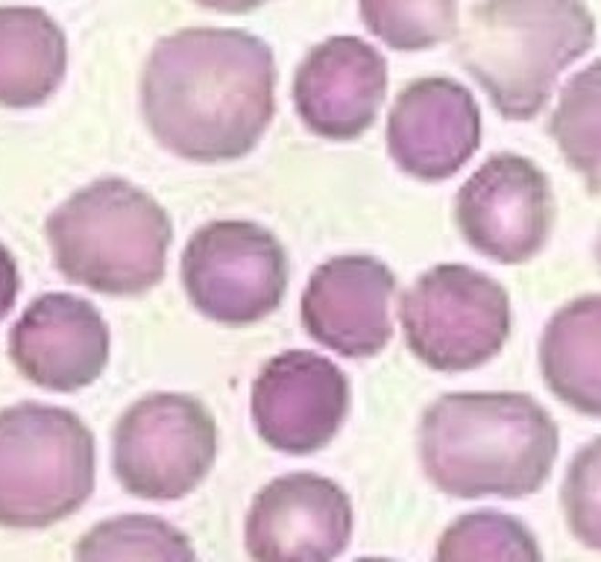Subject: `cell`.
Masks as SVG:
<instances>
[{
    "label": "cell",
    "instance_id": "6da1fadb",
    "mask_svg": "<svg viewBox=\"0 0 601 562\" xmlns=\"http://www.w3.org/2000/svg\"><path fill=\"white\" fill-rule=\"evenodd\" d=\"M142 115L150 135L179 159H244L276 115L273 50L253 33L223 26L167 36L147 56Z\"/></svg>",
    "mask_w": 601,
    "mask_h": 562
},
{
    "label": "cell",
    "instance_id": "7a4b0ae2",
    "mask_svg": "<svg viewBox=\"0 0 601 562\" xmlns=\"http://www.w3.org/2000/svg\"><path fill=\"white\" fill-rule=\"evenodd\" d=\"M554 419L525 392H449L419 422V463L452 498H525L549 481Z\"/></svg>",
    "mask_w": 601,
    "mask_h": 562
},
{
    "label": "cell",
    "instance_id": "3957f363",
    "mask_svg": "<svg viewBox=\"0 0 601 562\" xmlns=\"http://www.w3.org/2000/svg\"><path fill=\"white\" fill-rule=\"evenodd\" d=\"M593 38L596 21L581 0H481L455 53L501 118L531 120Z\"/></svg>",
    "mask_w": 601,
    "mask_h": 562
},
{
    "label": "cell",
    "instance_id": "277c9868",
    "mask_svg": "<svg viewBox=\"0 0 601 562\" xmlns=\"http://www.w3.org/2000/svg\"><path fill=\"white\" fill-rule=\"evenodd\" d=\"M53 264L68 281L103 297H142L164 278L174 226L130 179L103 176L79 188L45 223Z\"/></svg>",
    "mask_w": 601,
    "mask_h": 562
},
{
    "label": "cell",
    "instance_id": "5b68a950",
    "mask_svg": "<svg viewBox=\"0 0 601 562\" xmlns=\"http://www.w3.org/2000/svg\"><path fill=\"white\" fill-rule=\"evenodd\" d=\"M94 433L74 411L21 401L0 411V527L41 530L94 492Z\"/></svg>",
    "mask_w": 601,
    "mask_h": 562
},
{
    "label": "cell",
    "instance_id": "8992f818",
    "mask_svg": "<svg viewBox=\"0 0 601 562\" xmlns=\"http://www.w3.org/2000/svg\"><path fill=\"white\" fill-rule=\"evenodd\" d=\"M405 343L435 372H469L505 349L513 311L508 290L467 264H438L405 290Z\"/></svg>",
    "mask_w": 601,
    "mask_h": 562
},
{
    "label": "cell",
    "instance_id": "52a82bcc",
    "mask_svg": "<svg viewBox=\"0 0 601 562\" xmlns=\"http://www.w3.org/2000/svg\"><path fill=\"white\" fill-rule=\"evenodd\" d=\"M217 457L212 411L183 392H150L121 413L111 431L118 484L144 501H179L197 489Z\"/></svg>",
    "mask_w": 601,
    "mask_h": 562
},
{
    "label": "cell",
    "instance_id": "ba28073f",
    "mask_svg": "<svg viewBox=\"0 0 601 562\" xmlns=\"http://www.w3.org/2000/svg\"><path fill=\"white\" fill-rule=\"evenodd\" d=\"M179 278L194 311L229 328L268 319L288 290V252L253 220H212L188 237Z\"/></svg>",
    "mask_w": 601,
    "mask_h": 562
},
{
    "label": "cell",
    "instance_id": "9c48e42d",
    "mask_svg": "<svg viewBox=\"0 0 601 562\" xmlns=\"http://www.w3.org/2000/svg\"><path fill=\"white\" fill-rule=\"evenodd\" d=\"M549 176L516 152H496L455 193L460 237L496 264H525L546 249L554 229Z\"/></svg>",
    "mask_w": 601,
    "mask_h": 562
},
{
    "label": "cell",
    "instance_id": "30bf717a",
    "mask_svg": "<svg viewBox=\"0 0 601 562\" xmlns=\"http://www.w3.org/2000/svg\"><path fill=\"white\" fill-rule=\"evenodd\" d=\"M249 416L276 452L314 454L338 437L349 416V378L317 351H282L256 375Z\"/></svg>",
    "mask_w": 601,
    "mask_h": 562
},
{
    "label": "cell",
    "instance_id": "8fae6325",
    "mask_svg": "<svg viewBox=\"0 0 601 562\" xmlns=\"http://www.w3.org/2000/svg\"><path fill=\"white\" fill-rule=\"evenodd\" d=\"M353 536V501L314 472L270 481L249 504L244 545L253 562H334Z\"/></svg>",
    "mask_w": 601,
    "mask_h": 562
},
{
    "label": "cell",
    "instance_id": "7c38bea8",
    "mask_svg": "<svg viewBox=\"0 0 601 562\" xmlns=\"http://www.w3.org/2000/svg\"><path fill=\"white\" fill-rule=\"evenodd\" d=\"M396 276L373 255H334L311 273L300 317L314 343L341 358H375L394 337Z\"/></svg>",
    "mask_w": 601,
    "mask_h": 562
},
{
    "label": "cell",
    "instance_id": "4fadbf2b",
    "mask_svg": "<svg viewBox=\"0 0 601 562\" xmlns=\"http://www.w3.org/2000/svg\"><path fill=\"white\" fill-rule=\"evenodd\" d=\"M385 140L402 173L446 182L481 147V109L458 79L423 77L399 91Z\"/></svg>",
    "mask_w": 601,
    "mask_h": 562
},
{
    "label": "cell",
    "instance_id": "5bb4252c",
    "mask_svg": "<svg viewBox=\"0 0 601 562\" xmlns=\"http://www.w3.org/2000/svg\"><path fill=\"white\" fill-rule=\"evenodd\" d=\"M111 334L97 307L74 293H45L9 331V358L30 384L77 392L103 375Z\"/></svg>",
    "mask_w": 601,
    "mask_h": 562
},
{
    "label": "cell",
    "instance_id": "9a60e30c",
    "mask_svg": "<svg viewBox=\"0 0 601 562\" xmlns=\"http://www.w3.org/2000/svg\"><path fill=\"white\" fill-rule=\"evenodd\" d=\"M387 62L370 41L332 36L309 50L293 77V109L323 140H355L379 118Z\"/></svg>",
    "mask_w": 601,
    "mask_h": 562
},
{
    "label": "cell",
    "instance_id": "2e32d148",
    "mask_svg": "<svg viewBox=\"0 0 601 562\" xmlns=\"http://www.w3.org/2000/svg\"><path fill=\"white\" fill-rule=\"evenodd\" d=\"M537 360L554 399L601 419V293L557 307L543 328Z\"/></svg>",
    "mask_w": 601,
    "mask_h": 562
},
{
    "label": "cell",
    "instance_id": "e0dca14e",
    "mask_svg": "<svg viewBox=\"0 0 601 562\" xmlns=\"http://www.w3.org/2000/svg\"><path fill=\"white\" fill-rule=\"evenodd\" d=\"M68 41L45 9L0 6V106L36 109L59 91Z\"/></svg>",
    "mask_w": 601,
    "mask_h": 562
},
{
    "label": "cell",
    "instance_id": "ac0fdd59",
    "mask_svg": "<svg viewBox=\"0 0 601 562\" xmlns=\"http://www.w3.org/2000/svg\"><path fill=\"white\" fill-rule=\"evenodd\" d=\"M549 135L590 191H601V59L564 86L549 118Z\"/></svg>",
    "mask_w": 601,
    "mask_h": 562
},
{
    "label": "cell",
    "instance_id": "d6986e66",
    "mask_svg": "<svg viewBox=\"0 0 601 562\" xmlns=\"http://www.w3.org/2000/svg\"><path fill=\"white\" fill-rule=\"evenodd\" d=\"M74 562H197L194 545L159 515H115L77 542Z\"/></svg>",
    "mask_w": 601,
    "mask_h": 562
},
{
    "label": "cell",
    "instance_id": "ffe728a7",
    "mask_svg": "<svg viewBox=\"0 0 601 562\" xmlns=\"http://www.w3.org/2000/svg\"><path fill=\"white\" fill-rule=\"evenodd\" d=\"M435 562H543V551L520 518L499 510L458 515L443 530Z\"/></svg>",
    "mask_w": 601,
    "mask_h": 562
},
{
    "label": "cell",
    "instance_id": "44dd1931",
    "mask_svg": "<svg viewBox=\"0 0 601 562\" xmlns=\"http://www.w3.org/2000/svg\"><path fill=\"white\" fill-rule=\"evenodd\" d=\"M367 30L387 47L428 50L458 30V0H358Z\"/></svg>",
    "mask_w": 601,
    "mask_h": 562
},
{
    "label": "cell",
    "instance_id": "7402d4cb",
    "mask_svg": "<svg viewBox=\"0 0 601 562\" xmlns=\"http://www.w3.org/2000/svg\"><path fill=\"white\" fill-rule=\"evenodd\" d=\"M561 504L572 536L593 551H601V437L586 442L572 457Z\"/></svg>",
    "mask_w": 601,
    "mask_h": 562
},
{
    "label": "cell",
    "instance_id": "603a6c76",
    "mask_svg": "<svg viewBox=\"0 0 601 562\" xmlns=\"http://www.w3.org/2000/svg\"><path fill=\"white\" fill-rule=\"evenodd\" d=\"M18 290H21L18 264L12 258V252L0 244V322H4L12 307H16Z\"/></svg>",
    "mask_w": 601,
    "mask_h": 562
},
{
    "label": "cell",
    "instance_id": "cb8c5ba5",
    "mask_svg": "<svg viewBox=\"0 0 601 562\" xmlns=\"http://www.w3.org/2000/svg\"><path fill=\"white\" fill-rule=\"evenodd\" d=\"M206 9H215V12H229V16H241V12H253L258 6H264L268 0H194Z\"/></svg>",
    "mask_w": 601,
    "mask_h": 562
},
{
    "label": "cell",
    "instance_id": "d4e9b609",
    "mask_svg": "<svg viewBox=\"0 0 601 562\" xmlns=\"http://www.w3.org/2000/svg\"><path fill=\"white\" fill-rule=\"evenodd\" d=\"M596 264H598V270H601V232L596 237Z\"/></svg>",
    "mask_w": 601,
    "mask_h": 562
},
{
    "label": "cell",
    "instance_id": "484cf974",
    "mask_svg": "<svg viewBox=\"0 0 601 562\" xmlns=\"http://www.w3.org/2000/svg\"><path fill=\"white\" fill-rule=\"evenodd\" d=\"M355 562H394V559H385V557H361Z\"/></svg>",
    "mask_w": 601,
    "mask_h": 562
}]
</instances>
